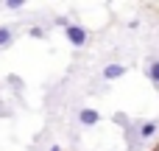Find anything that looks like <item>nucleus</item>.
I'll return each instance as SVG.
<instances>
[{"label":"nucleus","mask_w":159,"mask_h":151,"mask_svg":"<svg viewBox=\"0 0 159 151\" xmlns=\"http://www.w3.org/2000/svg\"><path fill=\"white\" fill-rule=\"evenodd\" d=\"M154 132H157V123H143V126H140V134H143V137H151Z\"/></svg>","instance_id":"nucleus-5"},{"label":"nucleus","mask_w":159,"mask_h":151,"mask_svg":"<svg viewBox=\"0 0 159 151\" xmlns=\"http://www.w3.org/2000/svg\"><path fill=\"white\" fill-rule=\"evenodd\" d=\"M78 120H81L84 126H95V123L101 120V115H98L95 109H81V112H78Z\"/></svg>","instance_id":"nucleus-2"},{"label":"nucleus","mask_w":159,"mask_h":151,"mask_svg":"<svg viewBox=\"0 0 159 151\" xmlns=\"http://www.w3.org/2000/svg\"><path fill=\"white\" fill-rule=\"evenodd\" d=\"M148 76H151L154 84H159V62H151V64H148Z\"/></svg>","instance_id":"nucleus-4"},{"label":"nucleus","mask_w":159,"mask_h":151,"mask_svg":"<svg viewBox=\"0 0 159 151\" xmlns=\"http://www.w3.org/2000/svg\"><path fill=\"white\" fill-rule=\"evenodd\" d=\"M123 73H126L123 64H106V67H103V78H109V81H112V78H120Z\"/></svg>","instance_id":"nucleus-3"},{"label":"nucleus","mask_w":159,"mask_h":151,"mask_svg":"<svg viewBox=\"0 0 159 151\" xmlns=\"http://www.w3.org/2000/svg\"><path fill=\"white\" fill-rule=\"evenodd\" d=\"M50 151H59V146H53V149H50Z\"/></svg>","instance_id":"nucleus-9"},{"label":"nucleus","mask_w":159,"mask_h":151,"mask_svg":"<svg viewBox=\"0 0 159 151\" xmlns=\"http://www.w3.org/2000/svg\"><path fill=\"white\" fill-rule=\"evenodd\" d=\"M64 34H67V39H70L75 48H81V45L87 42V31H84L81 25H67V31H64Z\"/></svg>","instance_id":"nucleus-1"},{"label":"nucleus","mask_w":159,"mask_h":151,"mask_svg":"<svg viewBox=\"0 0 159 151\" xmlns=\"http://www.w3.org/2000/svg\"><path fill=\"white\" fill-rule=\"evenodd\" d=\"M8 8H22V0H6Z\"/></svg>","instance_id":"nucleus-8"},{"label":"nucleus","mask_w":159,"mask_h":151,"mask_svg":"<svg viewBox=\"0 0 159 151\" xmlns=\"http://www.w3.org/2000/svg\"><path fill=\"white\" fill-rule=\"evenodd\" d=\"M28 34H31V36H36V39H39V36H45V31H42V28H39V25H34V28H31V31H28Z\"/></svg>","instance_id":"nucleus-7"},{"label":"nucleus","mask_w":159,"mask_h":151,"mask_svg":"<svg viewBox=\"0 0 159 151\" xmlns=\"http://www.w3.org/2000/svg\"><path fill=\"white\" fill-rule=\"evenodd\" d=\"M8 42H11V28H6V25H3V28H0V48H3V45H8Z\"/></svg>","instance_id":"nucleus-6"}]
</instances>
